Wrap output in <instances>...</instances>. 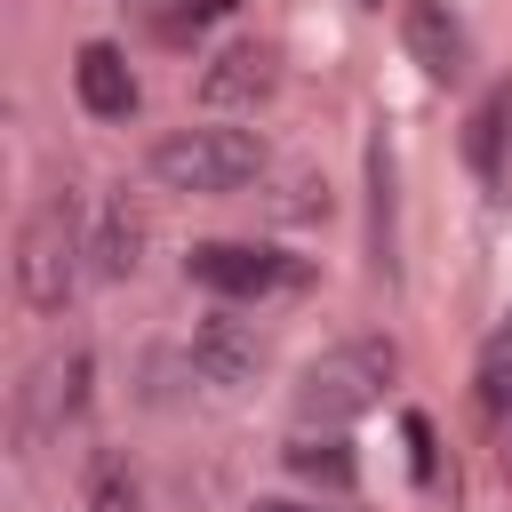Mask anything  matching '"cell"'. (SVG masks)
I'll return each mask as SVG.
<instances>
[{
    "instance_id": "obj_3",
    "label": "cell",
    "mask_w": 512,
    "mask_h": 512,
    "mask_svg": "<svg viewBox=\"0 0 512 512\" xmlns=\"http://www.w3.org/2000/svg\"><path fill=\"white\" fill-rule=\"evenodd\" d=\"M80 272H88V224H80V200L72 192H48L24 232H16V288L32 312H64L80 296Z\"/></svg>"
},
{
    "instance_id": "obj_11",
    "label": "cell",
    "mask_w": 512,
    "mask_h": 512,
    "mask_svg": "<svg viewBox=\"0 0 512 512\" xmlns=\"http://www.w3.org/2000/svg\"><path fill=\"white\" fill-rule=\"evenodd\" d=\"M280 464H288L304 488H320V496H352V488H360L352 440H344V432H320V424H296L288 448H280Z\"/></svg>"
},
{
    "instance_id": "obj_13",
    "label": "cell",
    "mask_w": 512,
    "mask_h": 512,
    "mask_svg": "<svg viewBox=\"0 0 512 512\" xmlns=\"http://www.w3.org/2000/svg\"><path fill=\"white\" fill-rule=\"evenodd\" d=\"M136 248H144L136 208H128V200H104V208L88 216V272H96V280H128V272L144 264Z\"/></svg>"
},
{
    "instance_id": "obj_14",
    "label": "cell",
    "mask_w": 512,
    "mask_h": 512,
    "mask_svg": "<svg viewBox=\"0 0 512 512\" xmlns=\"http://www.w3.org/2000/svg\"><path fill=\"white\" fill-rule=\"evenodd\" d=\"M480 408H488V424L504 440V464H512V328H496L488 352H480Z\"/></svg>"
},
{
    "instance_id": "obj_20",
    "label": "cell",
    "mask_w": 512,
    "mask_h": 512,
    "mask_svg": "<svg viewBox=\"0 0 512 512\" xmlns=\"http://www.w3.org/2000/svg\"><path fill=\"white\" fill-rule=\"evenodd\" d=\"M360 8H384V0H360Z\"/></svg>"
},
{
    "instance_id": "obj_6",
    "label": "cell",
    "mask_w": 512,
    "mask_h": 512,
    "mask_svg": "<svg viewBox=\"0 0 512 512\" xmlns=\"http://www.w3.org/2000/svg\"><path fill=\"white\" fill-rule=\"evenodd\" d=\"M184 368L200 384H216V392H248L264 376V336L248 320H232V312H208L192 328V344H184Z\"/></svg>"
},
{
    "instance_id": "obj_16",
    "label": "cell",
    "mask_w": 512,
    "mask_h": 512,
    "mask_svg": "<svg viewBox=\"0 0 512 512\" xmlns=\"http://www.w3.org/2000/svg\"><path fill=\"white\" fill-rule=\"evenodd\" d=\"M400 440H408V472H416V488H440V448H432V416H424V408L400 416Z\"/></svg>"
},
{
    "instance_id": "obj_7",
    "label": "cell",
    "mask_w": 512,
    "mask_h": 512,
    "mask_svg": "<svg viewBox=\"0 0 512 512\" xmlns=\"http://www.w3.org/2000/svg\"><path fill=\"white\" fill-rule=\"evenodd\" d=\"M400 40H408V64L440 88L472 72V32L448 0H400Z\"/></svg>"
},
{
    "instance_id": "obj_5",
    "label": "cell",
    "mask_w": 512,
    "mask_h": 512,
    "mask_svg": "<svg viewBox=\"0 0 512 512\" xmlns=\"http://www.w3.org/2000/svg\"><path fill=\"white\" fill-rule=\"evenodd\" d=\"M88 376H96V360H88L80 344H64V352H48V360L24 368L16 408H8V440H16V456L48 448V440H64V424H80V408H88Z\"/></svg>"
},
{
    "instance_id": "obj_8",
    "label": "cell",
    "mask_w": 512,
    "mask_h": 512,
    "mask_svg": "<svg viewBox=\"0 0 512 512\" xmlns=\"http://www.w3.org/2000/svg\"><path fill=\"white\" fill-rule=\"evenodd\" d=\"M72 96H80L88 120H128V112L144 104L128 48H112V40H80V56H72Z\"/></svg>"
},
{
    "instance_id": "obj_15",
    "label": "cell",
    "mask_w": 512,
    "mask_h": 512,
    "mask_svg": "<svg viewBox=\"0 0 512 512\" xmlns=\"http://www.w3.org/2000/svg\"><path fill=\"white\" fill-rule=\"evenodd\" d=\"M88 512H144V488H136V472L112 448L88 456Z\"/></svg>"
},
{
    "instance_id": "obj_9",
    "label": "cell",
    "mask_w": 512,
    "mask_h": 512,
    "mask_svg": "<svg viewBox=\"0 0 512 512\" xmlns=\"http://www.w3.org/2000/svg\"><path fill=\"white\" fill-rule=\"evenodd\" d=\"M272 96V56L256 40H224L208 64H200V104L208 112H248Z\"/></svg>"
},
{
    "instance_id": "obj_10",
    "label": "cell",
    "mask_w": 512,
    "mask_h": 512,
    "mask_svg": "<svg viewBox=\"0 0 512 512\" xmlns=\"http://www.w3.org/2000/svg\"><path fill=\"white\" fill-rule=\"evenodd\" d=\"M360 176H368V256H376L384 280H400V176H392V144H384V128L368 136Z\"/></svg>"
},
{
    "instance_id": "obj_19",
    "label": "cell",
    "mask_w": 512,
    "mask_h": 512,
    "mask_svg": "<svg viewBox=\"0 0 512 512\" xmlns=\"http://www.w3.org/2000/svg\"><path fill=\"white\" fill-rule=\"evenodd\" d=\"M120 8H136V16H152V24H160V16L176 8V0H120Z\"/></svg>"
},
{
    "instance_id": "obj_12",
    "label": "cell",
    "mask_w": 512,
    "mask_h": 512,
    "mask_svg": "<svg viewBox=\"0 0 512 512\" xmlns=\"http://www.w3.org/2000/svg\"><path fill=\"white\" fill-rule=\"evenodd\" d=\"M464 160H472V176H480L488 192L512 184V88L480 96V112L464 120Z\"/></svg>"
},
{
    "instance_id": "obj_18",
    "label": "cell",
    "mask_w": 512,
    "mask_h": 512,
    "mask_svg": "<svg viewBox=\"0 0 512 512\" xmlns=\"http://www.w3.org/2000/svg\"><path fill=\"white\" fill-rule=\"evenodd\" d=\"M248 512H320V504H304V496H264V504H248Z\"/></svg>"
},
{
    "instance_id": "obj_2",
    "label": "cell",
    "mask_w": 512,
    "mask_h": 512,
    "mask_svg": "<svg viewBox=\"0 0 512 512\" xmlns=\"http://www.w3.org/2000/svg\"><path fill=\"white\" fill-rule=\"evenodd\" d=\"M152 176L168 192H192V200H216V192H240L264 176V136L256 128H232V120H200V128H176L152 144Z\"/></svg>"
},
{
    "instance_id": "obj_1",
    "label": "cell",
    "mask_w": 512,
    "mask_h": 512,
    "mask_svg": "<svg viewBox=\"0 0 512 512\" xmlns=\"http://www.w3.org/2000/svg\"><path fill=\"white\" fill-rule=\"evenodd\" d=\"M392 376H400L392 336H344V344H328L320 360H304V368H296L288 408H296V424L344 432L352 416H368V408L384 400V384H392Z\"/></svg>"
},
{
    "instance_id": "obj_4",
    "label": "cell",
    "mask_w": 512,
    "mask_h": 512,
    "mask_svg": "<svg viewBox=\"0 0 512 512\" xmlns=\"http://www.w3.org/2000/svg\"><path fill=\"white\" fill-rule=\"evenodd\" d=\"M184 280L208 288L216 304H272V296H296L312 280V264L272 248V240H192L184 248Z\"/></svg>"
},
{
    "instance_id": "obj_17",
    "label": "cell",
    "mask_w": 512,
    "mask_h": 512,
    "mask_svg": "<svg viewBox=\"0 0 512 512\" xmlns=\"http://www.w3.org/2000/svg\"><path fill=\"white\" fill-rule=\"evenodd\" d=\"M232 8H240V0H176V8L160 16V40H200V32H208V24H224Z\"/></svg>"
}]
</instances>
